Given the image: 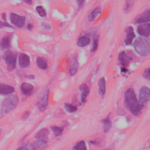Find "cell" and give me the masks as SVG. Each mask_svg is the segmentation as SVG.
Instances as JSON below:
<instances>
[{
    "mask_svg": "<svg viewBox=\"0 0 150 150\" xmlns=\"http://www.w3.org/2000/svg\"><path fill=\"white\" fill-rule=\"evenodd\" d=\"M26 78H28V79H35V76H34V75H29V76H27Z\"/></svg>",
    "mask_w": 150,
    "mask_h": 150,
    "instance_id": "cell-40",
    "label": "cell"
},
{
    "mask_svg": "<svg viewBox=\"0 0 150 150\" xmlns=\"http://www.w3.org/2000/svg\"><path fill=\"white\" fill-rule=\"evenodd\" d=\"M17 150H29L28 148H26V147H21L19 148H18Z\"/></svg>",
    "mask_w": 150,
    "mask_h": 150,
    "instance_id": "cell-39",
    "label": "cell"
},
{
    "mask_svg": "<svg viewBox=\"0 0 150 150\" xmlns=\"http://www.w3.org/2000/svg\"><path fill=\"white\" fill-rule=\"evenodd\" d=\"M101 12V9L100 8H95L93 11H92L91 13L89 14V16H88V21L90 22H92L93 21H94L96 18L99 16V15L100 14Z\"/></svg>",
    "mask_w": 150,
    "mask_h": 150,
    "instance_id": "cell-22",
    "label": "cell"
},
{
    "mask_svg": "<svg viewBox=\"0 0 150 150\" xmlns=\"http://www.w3.org/2000/svg\"><path fill=\"white\" fill-rule=\"evenodd\" d=\"M21 91L24 95L26 96H30L34 93V87L31 84L25 82L21 86Z\"/></svg>",
    "mask_w": 150,
    "mask_h": 150,
    "instance_id": "cell-9",
    "label": "cell"
},
{
    "mask_svg": "<svg viewBox=\"0 0 150 150\" xmlns=\"http://www.w3.org/2000/svg\"><path fill=\"white\" fill-rule=\"evenodd\" d=\"M103 131L104 133H107L111 127V122L109 118V116H107L106 118L103 120Z\"/></svg>",
    "mask_w": 150,
    "mask_h": 150,
    "instance_id": "cell-23",
    "label": "cell"
},
{
    "mask_svg": "<svg viewBox=\"0 0 150 150\" xmlns=\"http://www.w3.org/2000/svg\"><path fill=\"white\" fill-rule=\"evenodd\" d=\"M98 45H99V41L97 38H95L93 40V47L91 49V52H95L98 48Z\"/></svg>",
    "mask_w": 150,
    "mask_h": 150,
    "instance_id": "cell-29",
    "label": "cell"
},
{
    "mask_svg": "<svg viewBox=\"0 0 150 150\" xmlns=\"http://www.w3.org/2000/svg\"><path fill=\"white\" fill-rule=\"evenodd\" d=\"M118 60L123 68H126L131 61L132 58L128 56L124 51H122L118 55Z\"/></svg>",
    "mask_w": 150,
    "mask_h": 150,
    "instance_id": "cell-14",
    "label": "cell"
},
{
    "mask_svg": "<svg viewBox=\"0 0 150 150\" xmlns=\"http://www.w3.org/2000/svg\"><path fill=\"white\" fill-rule=\"evenodd\" d=\"M36 65L38 68L42 70H46L48 68V61L43 57H39L37 58Z\"/></svg>",
    "mask_w": 150,
    "mask_h": 150,
    "instance_id": "cell-19",
    "label": "cell"
},
{
    "mask_svg": "<svg viewBox=\"0 0 150 150\" xmlns=\"http://www.w3.org/2000/svg\"><path fill=\"white\" fill-rule=\"evenodd\" d=\"M12 34H8L4 36L0 41V47L2 50L8 49L11 48V41Z\"/></svg>",
    "mask_w": 150,
    "mask_h": 150,
    "instance_id": "cell-12",
    "label": "cell"
},
{
    "mask_svg": "<svg viewBox=\"0 0 150 150\" xmlns=\"http://www.w3.org/2000/svg\"><path fill=\"white\" fill-rule=\"evenodd\" d=\"M91 143H92L93 144H95V145H96V144H99V142L97 141H91Z\"/></svg>",
    "mask_w": 150,
    "mask_h": 150,
    "instance_id": "cell-42",
    "label": "cell"
},
{
    "mask_svg": "<svg viewBox=\"0 0 150 150\" xmlns=\"http://www.w3.org/2000/svg\"><path fill=\"white\" fill-rule=\"evenodd\" d=\"M135 50L140 55L147 56L149 53V41L148 38L138 37L134 43Z\"/></svg>",
    "mask_w": 150,
    "mask_h": 150,
    "instance_id": "cell-2",
    "label": "cell"
},
{
    "mask_svg": "<svg viewBox=\"0 0 150 150\" xmlns=\"http://www.w3.org/2000/svg\"><path fill=\"white\" fill-rule=\"evenodd\" d=\"M103 150H114V148H113V147H109V148L104 149H103Z\"/></svg>",
    "mask_w": 150,
    "mask_h": 150,
    "instance_id": "cell-43",
    "label": "cell"
},
{
    "mask_svg": "<svg viewBox=\"0 0 150 150\" xmlns=\"http://www.w3.org/2000/svg\"><path fill=\"white\" fill-rule=\"evenodd\" d=\"M18 63L20 67L22 68H28L30 65L29 56L25 53H21L18 57Z\"/></svg>",
    "mask_w": 150,
    "mask_h": 150,
    "instance_id": "cell-13",
    "label": "cell"
},
{
    "mask_svg": "<svg viewBox=\"0 0 150 150\" xmlns=\"http://www.w3.org/2000/svg\"><path fill=\"white\" fill-rule=\"evenodd\" d=\"M25 3H26V4H28V5H31L32 4V1H31V0H24V1H23Z\"/></svg>",
    "mask_w": 150,
    "mask_h": 150,
    "instance_id": "cell-37",
    "label": "cell"
},
{
    "mask_svg": "<svg viewBox=\"0 0 150 150\" xmlns=\"http://www.w3.org/2000/svg\"><path fill=\"white\" fill-rule=\"evenodd\" d=\"M64 107H65V110L69 113H73L76 112L78 110V108L76 106H73V105H72V104H68V103L65 104Z\"/></svg>",
    "mask_w": 150,
    "mask_h": 150,
    "instance_id": "cell-26",
    "label": "cell"
},
{
    "mask_svg": "<svg viewBox=\"0 0 150 150\" xmlns=\"http://www.w3.org/2000/svg\"><path fill=\"white\" fill-rule=\"evenodd\" d=\"M51 130H52L53 134L55 136L59 137L62 134V132L64 131V127H57V126H53L51 127Z\"/></svg>",
    "mask_w": 150,
    "mask_h": 150,
    "instance_id": "cell-25",
    "label": "cell"
},
{
    "mask_svg": "<svg viewBox=\"0 0 150 150\" xmlns=\"http://www.w3.org/2000/svg\"><path fill=\"white\" fill-rule=\"evenodd\" d=\"M137 32L143 37L148 38L150 34V25L148 23H143L137 27Z\"/></svg>",
    "mask_w": 150,
    "mask_h": 150,
    "instance_id": "cell-8",
    "label": "cell"
},
{
    "mask_svg": "<svg viewBox=\"0 0 150 150\" xmlns=\"http://www.w3.org/2000/svg\"><path fill=\"white\" fill-rule=\"evenodd\" d=\"M73 149L74 150H87V147L84 141H80L75 145Z\"/></svg>",
    "mask_w": 150,
    "mask_h": 150,
    "instance_id": "cell-27",
    "label": "cell"
},
{
    "mask_svg": "<svg viewBox=\"0 0 150 150\" xmlns=\"http://www.w3.org/2000/svg\"><path fill=\"white\" fill-rule=\"evenodd\" d=\"M91 42L89 38L87 36H82L80 37L77 42V45L80 47H85L87 46Z\"/></svg>",
    "mask_w": 150,
    "mask_h": 150,
    "instance_id": "cell-24",
    "label": "cell"
},
{
    "mask_svg": "<svg viewBox=\"0 0 150 150\" xmlns=\"http://www.w3.org/2000/svg\"><path fill=\"white\" fill-rule=\"evenodd\" d=\"M133 4V1H126V7H125V12L126 13H128L131 9L132 6Z\"/></svg>",
    "mask_w": 150,
    "mask_h": 150,
    "instance_id": "cell-30",
    "label": "cell"
},
{
    "mask_svg": "<svg viewBox=\"0 0 150 150\" xmlns=\"http://www.w3.org/2000/svg\"><path fill=\"white\" fill-rule=\"evenodd\" d=\"M150 21V11L147 10L135 18L134 22L136 24L146 23Z\"/></svg>",
    "mask_w": 150,
    "mask_h": 150,
    "instance_id": "cell-10",
    "label": "cell"
},
{
    "mask_svg": "<svg viewBox=\"0 0 150 150\" xmlns=\"http://www.w3.org/2000/svg\"><path fill=\"white\" fill-rule=\"evenodd\" d=\"M19 102V99L16 95H11L7 96L3 101L1 107L4 113H7L16 108Z\"/></svg>",
    "mask_w": 150,
    "mask_h": 150,
    "instance_id": "cell-3",
    "label": "cell"
},
{
    "mask_svg": "<svg viewBox=\"0 0 150 150\" xmlns=\"http://www.w3.org/2000/svg\"><path fill=\"white\" fill-rule=\"evenodd\" d=\"M3 27H7V28H12V26L9 25L8 23L7 22H2L1 21H0V29H2Z\"/></svg>",
    "mask_w": 150,
    "mask_h": 150,
    "instance_id": "cell-32",
    "label": "cell"
},
{
    "mask_svg": "<svg viewBox=\"0 0 150 150\" xmlns=\"http://www.w3.org/2000/svg\"><path fill=\"white\" fill-rule=\"evenodd\" d=\"M29 114H30V113H29V111H25V112H24V114H22V117H21V119L22 120H25L26 119H27V118L29 117Z\"/></svg>",
    "mask_w": 150,
    "mask_h": 150,
    "instance_id": "cell-33",
    "label": "cell"
},
{
    "mask_svg": "<svg viewBox=\"0 0 150 150\" xmlns=\"http://www.w3.org/2000/svg\"><path fill=\"white\" fill-rule=\"evenodd\" d=\"M125 32L127 34V35L126 36L125 39V43L127 45H129L132 43V40L136 37V35H135L134 32V29L131 26H128L125 29Z\"/></svg>",
    "mask_w": 150,
    "mask_h": 150,
    "instance_id": "cell-11",
    "label": "cell"
},
{
    "mask_svg": "<svg viewBox=\"0 0 150 150\" xmlns=\"http://www.w3.org/2000/svg\"><path fill=\"white\" fill-rule=\"evenodd\" d=\"M47 141L38 140L32 144V148L33 150H42L47 147Z\"/></svg>",
    "mask_w": 150,
    "mask_h": 150,
    "instance_id": "cell-18",
    "label": "cell"
},
{
    "mask_svg": "<svg viewBox=\"0 0 150 150\" xmlns=\"http://www.w3.org/2000/svg\"><path fill=\"white\" fill-rule=\"evenodd\" d=\"M10 20L11 23L18 28H23L26 22V18L21 16L16 13H11L10 15Z\"/></svg>",
    "mask_w": 150,
    "mask_h": 150,
    "instance_id": "cell-6",
    "label": "cell"
},
{
    "mask_svg": "<svg viewBox=\"0 0 150 150\" xmlns=\"http://www.w3.org/2000/svg\"><path fill=\"white\" fill-rule=\"evenodd\" d=\"M49 134V131L47 128H42L36 134L35 138L38 140L47 141Z\"/></svg>",
    "mask_w": 150,
    "mask_h": 150,
    "instance_id": "cell-17",
    "label": "cell"
},
{
    "mask_svg": "<svg viewBox=\"0 0 150 150\" xmlns=\"http://www.w3.org/2000/svg\"><path fill=\"white\" fill-rule=\"evenodd\" d=\"M127 69L126 68H123L122 69V72H124V73H127Z\"/></svg>",
    "mask_w": 150,
    "mask_h": 150,
    "instance_id": "cell-41",
    "label": "cell"
},
{
    "mask_svg": "<svg viewBox=\"0 0 150 150\" xmlns=\"http://www.w3.org/2000/svg\"><path fill=\"white\" fill-rule=\"evenodd\" d=\"M150 99V91L147 86H143L139 92V103L143 105L144 103L148 101Z\"/></svg>",
    "mask_w": 150,
    "mask_h": 150,
    "instance_id": "cell-7",
    "label": "cell"
},
{
    "mask_svg": "<svg viewBox=\"0 0 150 150\" xmlns=\"http://www.w3.org/2000/svg\"><path fill=\"white\" fill-rule=\"evenodd\" d=\"M99 85V93L101 96H103L106 93V80L104 78L100 79L98 82Z\"/></svg>",
    "mask_w": 150,
    "mask_h": 150,
    "instance_id": "cell-20",
    "label": "cell"
},
{
    "mask_svg": "<svg viewBox=\"0 0 150 150\" xmlns=\"http://www.w3.org/2000/svg\"><path fill=\"white\" fill-rule=\"evenodd\" d=\"M80 91L82 92L81 93V102L82 103H85L87 101V97L88 96L89 94V89L87 84H82L79 87Z\"/></svg>",
    "mask_w": 150,
    "mask_h": 150,
    "instance_id": "cell-16",
    "label": "cell"
},
{
    "mask_svg": "<svg viewBox=\"0 0 150 150\" xmlns=\"http://www.w3.org/2000/svg\"><path fill=\"white\" fill-rule=\"evenodd\" d=\"M149 70H150V69L149 68H148L147 69H145L143 74V76L144 79L148 80H149L150 79V73H149Z\"/></svg>",
    "mask_w": 150,
    "mask_h": 150,
    "instance_id": "cell-31",
    "label": "cell"
},
{
    "mask_svg": "<svg viewBox=\"0 0 150 150\" xmlns=\"http://www.w3.org/2000/svg\"><path fill=\"white\" fill-rule=\"evenodd\" d=\"M79 68V64L77 61V59H74L71 64L70 69H69V73L71 76H74L76 74Z\"/></svg>",
    "mask_w": 150,
    "mask_h": 150,
    "instance_id": "cell-21",
    "label": "cell"
},
{
    "mask_svg": "<svg viewBox=\"0 0 150 150\" xmlns=\"http://www.w3.org/2000/svg\"><path fill=\"white\" fill-rule=\"evenodd\" d=\"M124 103L126 107L135 116H138L144 106L137 100L133 89H128L124 94Z\"/></svg>",
    "mask_w": 150,
    "mask_h": 150,
    "instance_id": "cell-1",
    "label": "cell"
},
{
    "mask_svg": "<svg viewBox=\"0 0 150 150\" xmlns=\"http://www.w3.org/2000/svg\"><path fill=\"white\" fill-rule=\"evenodd\" d=\"M3 111H1V110H0V118H1L3 117Z\"/></svg>",
    "mask_w": 150,
    "mask_h": 150,
    "instance_id": "cell-44",
    "label": "cell"
},
{
    "mask_svg": "<svg viewBox=\"0 0 150 150\" xmlns=\"http://www.w3.org/2000/svg\"><path fill=\"white\" fill-rule=\"evenodd\" d=\"M77 3H78V6H79V8H81L83 7L84 3H85V1H77Z\"/></svg>",
    "mask_w": 150,
    "mask_h": 150,
    "instance_id": "cell-35",
    "label": "cell"
},
{
    "mask_svg": "<svg viewBox=\"0 0 150 150\" xmlns=\"http://www.w3.org/2000/svg\"><path fill=\"white\" fill-rule=\"evenodd\" d=\"M1 17H2V18L3 19L4 21H6V14L5 13H3L1 14Z\"/></svg>",
    "mask_w": 150,
    "mask_h": 150,
    "instance_id": "cell-38",
    "label": "cell"
},
{
    "mask_svg": "<svg viewBox=\"0 0 150 150\" xmlns=\"http://www.w3.org/2000/svg\"><path fill=\"white\" fill-rule=\"evenodd\" d=\"M36 11L38 14L39 15V16L41 17H45L47 16V12L45 8L42 6H38L36 7Z\"/></svg>",
    "mask_w": 150,
    "mask_h": 150,
    "instance_id": "cell-28",
    "label": "cell"
},
{
    "mask_svg": "<svg viewBox=\"0 0 150 150\" xmlns=\"http://www.w3.org/2000/svg\"><path fill=\"white\" fill-rule=\"evenodd\" d=\"M15 92L14 88L9 85L0 83V95H8Z\"/></svg>",
    "mask_w": 150,
    "mask_h": 150,
    "instance_id": "cell-15",
    "label": "cell"
},
{
    "mask_svg": "<svg viewBox=\"0 0 150 150\" xmlns=\"http://www.w3.org/2000/svg\"><path fill=\"white\" fill-rule=\"evenodd\" d=\"M2 57L7 65V69L9 72L16 69L17 62V55L16 53L11 51L7 50L3 53Z\"/></svg>",
    "mask_w": 150,
    "mask_h": 150,
    "instance_id": "cell-4",
    "label": "cell"
},
{
    "mask_svg": "<svg viewBox=\"0 0 150 150\" xmlns=\"http://www.w3.org/2000/svg\"><path fill=\"white\" fill-rule=\"evenodd\" d=\"M42 26L46 29H51V25H49L48 24H46V23H42Z\"/></svg>",
    "mask_w": 150,
    "mask_h": 150,
    "instance_id": "cell-34",
    "label": "cell"
},
{
    "mask_svg": "<svg viewBox=\"0 0 150 150\" xmlns=\"http://www.w3.org/2000/svg\"><path fill=\"white\" fill-rule=\"evenodd\" d=\"M48 97H49V90L45 89L42 92V93L40 96V98L38 101V109L41 111H43L47 109L48 104Z\"/></svg>",
    "mask_w": 150,
    "mask_h": 150,
    "instance_id": "cell-5",
    "label": "cell"
},
{
    "mask_svg": "<svg viewBox=\"0 0 150 150\" xmlns=\"http://www.w3.org/2000/svg\"><path fill=\"white\" fill-rule=\"evenodd\" d=\"M32 29H33V25L31 24H29L27 26V29L28 31H32Z\"/></svg>",
    "mask_w": 150,
    "mask_h": 150,
    "instance_id": "cell-36",
    "label": "cell"
}]
</instances>
